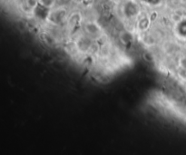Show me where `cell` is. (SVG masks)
Instances as JSON below:
<instances>
[{
  "mask_svg": "<svg viewBox=\"0 0 186 155\" xmlns=\"http://www.w3.org/2000/svg\"><path fill=\"white\" fill-rule=\"evenodd\" d=\"M145 2H146L147 4L153 5V6H156L158 4H160L161 0H145Z\"/></svg>",
  "mask_w": 186,
  "mask_h": 155,
  "instance_id": "obj_4",
  "label": "cell"
},
{
  "mask_svg": "<svg viewBox=\"0 0 186 155\" xmlns=\"http://www.w3.org/2000/svg\"><path fill=\"white\" fill-rule=\"evenodd\" d=\"M72 1H73V0H59L60 4H61V5H63V6L68 5V4H70Z\"/></svg>",
  "mask_w": 186,
  "mask_h": 155,
  "instance_id": "obj_5",
  "label": "cell"
},
{
  "mask_svg": "<svg viewBox=\"0 0 186 155\" xmlns=\"http://www.w3.org/2000/svg\"><path fill=\"white\" fill-rule=\"evenodd\" d=\"M66 12L65 9H63V8H58V9H56V10H55V11L50 12L48 17H49V19H50L53 23H55V24H60V23L64 22V19H65V17H66Z\"/></svg>",
  "mask_w": 186,
  "mask_h": 155,
  "instance_id": "obj_2",
  "label": "cell"
},
{
  "mask_svg": "<svg viewBox=\"0 0 186 155\" xmlns=\"http://www.w3.org/2000/svg\"><path fill=\"white\" fill-rule=\"evenodd\" d=\"M38 2L41 6L50 9L54 7L56 0H38Z\"/></svg>",
  "mask_w": 186,
  "mask_h": 155,
  "instance_id": "obj_3",
  "label": "cell"
},
{
  "mask_svg": "<svg viewBox=\"0 0 186 155\" xmlns=\"http://www.w3.org/2000/svg\"><path fill=\"white\" fill-rule=\"evenodd\" d=\"M124 15L128 17H133L139 13V6L133 1H128L123 7Z\"/></svg>",
  "mask_w": 186,
  "mask_h": 155,
  "instance_id": "obj_1",
  "label": "cell"
}]
</instances>
